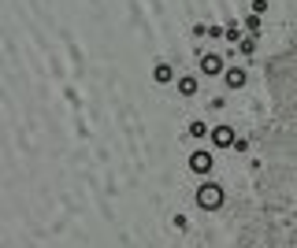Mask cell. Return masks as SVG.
<instances>
[{"instance_id": "1", "label": "cell", "mask_w": 297, "mask_h": 248, "mask_svg": "<svg viewBox=\"0 0 297 248\" xmlns=\"http://www.w3.org/2000/svg\"><path fill=\"white\" fill-rule=\"evenodd\" d=\"M197 200H201V204H205V208H208V204L215 208V204H220V189H215V185H212V189H208V185H205V189L197 193Z\"/></svg>"}, {"instance_id": "2", "label": "cell", "mask_w": 297, "mask_h": 248, "mask_svg": "<svg viewBox=\"0 0 297 248\" xmlns=\"http://www.w3.org/2000/svg\"><path fill=\"white\" fill-rule=\"evenodd\" d=\"M190 167H193V170H212V156H208V152H193Z\"/></svg>"}, {"instance_id": "3", "label": "cell", "mask_w": 297, "mask_h": 248, "mask_svg": "<svg viewBox=\"0 0 297 248\" xmlns=\"http://www.w3.org/2000/svg\"><path fill=\"white\" fill-rule=\"evenodd\" d=\"M201 71L205 74H220V56H201Z\"/></svg>"}, {"instance_id": "4", "label": "cell", "mask_w": 297, "mask_h": 248, "mask_svg": "<svg viewBox=\"0 0 297 248\" xmlns=\"http://www.w3.org/2000/svg\"><path fill=\"white\" fill-rule=\"evenodd\" d=\"M242 82H245V71H238V67H234V71H227V85H230V89H238Z\"/></svg>"}, {"instance_id": "5", "label": "cell", "mask_w": 297, "mask_h": 248, "mask_svg": "<svg viewBox=\"0 0 297 248\" xmlns=\"http://www.w3.org/2000/svg\"><path fill=\"white\" fill-rule=\"evenodd\" d=\"M179 89H182V97H193V93H197V82H193V78H182Z\"/></svg>"}]
</instances>
